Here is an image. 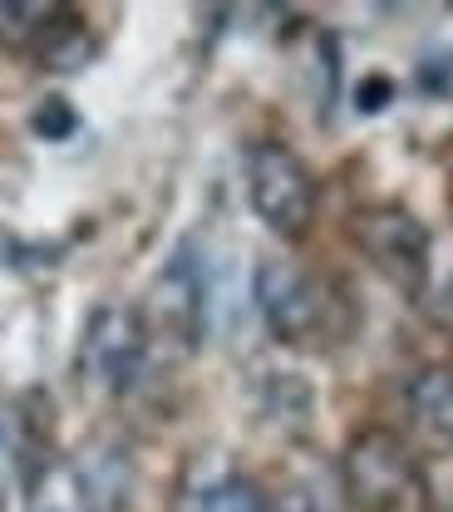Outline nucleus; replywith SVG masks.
Segmentation results:
<instances>
[{"instance_id": "obj_5", "label": "nucleus", "mask_w": 453, "mask_h": 512, "mask_svg": "<svg viewBox=\"0 0 453 512\" xmlns=\"http://www.w3.org/2000/svg\"><path fill=\"white\" fill-rule=\"evenodd\" d=\"M257 311L281 345H311L330 330V291L296 261H261L257 266Z\"/></svg>"}, {"instance_id": "obj_6", "label": "nucleus", "mask_w": 453, "mask_h": 512, "mask_svg": "<svg viewBox=\"0 0 453 512\" xmlns=\"http://www.w3.org/2000/svg\"><path fill=\"white\" fill-rule=\"evenodd\" d=\"M148 360V325L129 306H104L89 316L84 345H79V370L84 380L109 389V394H129Z\"/></svg>"}, {"instance_id": "obj_4", "label": "nucleus", "mask_w": 453, "mask_h": 512, "mask_svg": "<svg viewBox=\"0 0 453 512\" xmlns=\"http://www.w3.org/2000/svg\"><path fill=\"white\" fill-rule=\"evenodd\" d=\"M148 335L178 345V350H197L202 330H207V266L193 242H178L173 256L163 261V271L153 276L148 291Z\"/></svg>"}, {"instance_id": "obj_13", "label": "nucleus", "mask_w": 453, "mask_h": 512, "mask_svg": "<svg viewBox=\"0 0 453 512\" xmlns=\"http://www.w3.org/2000/svg\"><path fill=\"white\" fill-rule=\"evenodd\" d=\"M74 128H79V114L69 109L65 99H45V104L35 109V133H40V138H50V143L69 138Z\"/></svg>"}, {"instance_id": "obj_9", "label": "nucleus", "mask_w": 453, "mask_h": 512, "mask_svg": "<svg viewBox=\"0 0 453 512\" xmlns=\"http://www.w3.org/2000/svg\"><path fill=\"white\" fill-rule=\"evenodd\" d=\"M35 60L45 64V69H55V74H74V69H84V64L94 60V35H89V25L65 10V20L45 35V45L35 50Z\"/></svg>"}, {"instance_id": "obj_8", "label": "nucleus", "mask_w": 453, "mask_h": 512, "mask_svg": "<svg viewBox=\"0 0 453 512\" xmlns=\"http://www.w3.org/2000/svg\"><path fill=\"white\" fill-rule=\"evenodd\" d=\"M69 5L55 0H0V50L10 55H35L45 35L65 20Z\"/></svg>"}, {"instance_id": "obj_3", "label": "nucleus", "mask_w": 453, "mask_h": 512, "mask_svg": "<svg viewBox=\"0 0 453 512\" xmlns=\"http://www.w3.org/2000/svg\"><path fill=\"white\" fill-rule=\"evenodd\" d=\"M350 237L394 291H404L409 301L424 296V286H429V227L414 212L365 207L350 217Z\"/></svg>"}, {"instance_id": "obj_11", "label": "nucleus", "mask_w": 453, "mask_h": 512, "mask_svg": "<svg viewBox=\"0 0 453 512\" xmlns=\"http://www.w3.org/2000/svg\"><path fill=\"white\" fill-rule=\"evenodd\" d=\"M193 512H271V498L247 473H222L193 493Z\"/></svg>"}, {"instance_id": "obj_12", "label": "nucleus", "mask_w": 453, "mask_h": 512, "mask_svg": "<svg viewBox=\"0 0 453 512\" xmlns=\"http://www.w3.org/2000/svg\"><path fill=\"white\" fill-rule=\"evenodd\" d=\"M271 512H335V503H330L321 478H291V483L276 493Z\"/></svg>"}, {"instance_id": "obj_1", "label": "nucleus", "mask_w": 453, "mask_h": 512, "mask_svg": "<svg viewBox=\"0 0 453 512\" xmlns=\"http://www.w3.org/2000/svg\"><path fill=\"white\" fill-rule=\"evenodd\" d=\"M340 498L355 512H399L419 503V463L394 429H360L340 453Z\"/></svg>"}, {"instance_id": "obj_2", "label": "nucleus", "mask_w": 453, "mask_h": 512, "mask_svg": "<svg viewBox=\"0 0 453 512\" xmlns=\"http://www.w3.org/2000/svg\"><path fill=\"white\" fill-rule=\"evenodd\" d=\"M247 197L261 227L281 242H306V232L316 227V178L306 158L276 138L247 148Z\"/></svg>"}, {"instance_id": "obj_7", "label": "nucleus", "mask_w": 453, "mask_h": 512, "mask_svg": "<svg viewBox=\"0 0 453 512\" xmlns=\"http://www.w3.org/2000/svg\"><path fill=\"white\" fill-rule=\"evenodd\" d=\"M409 419L419 439L439 453H453V370L449 365H424L404 389Z\"/></svg>"}, {"instance_id": "obj_10", "label": "nucleus", "mask_w": 453, "mask_h": 512, "mask_svg": "<svg viewBox=\"0 0 453 512\" xmlns=\"http://www.w3.org/2000/svg\"><path fill=\"white\" fill-rule=\"evenodd\" d=\"M124 488H129V463H124L119 453H99V458L79 473L84 512H119L124 508Z\"/></svg>"}]
</instances>
